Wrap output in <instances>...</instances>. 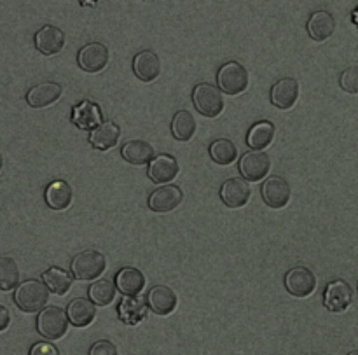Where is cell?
Wrapping results in <instances>:
<instances>
[{"mask_svg": "<svg viewBox=\"0 0 358 355\" xmlns=\"http://www.w3.org/2000/svg\"><path fill=\"white\" fill-rule=\"evenodd\" d=\"M236 146L227 139L213 140L212 146H210V158H212V161H215L217 165L229 167V165H233L234 161H236Z\"/></svg>", "mask_w": 358, "mask_h": 355, "instance_id": "obj_29", "label": "cell"}, {"mask_svg": "<svg viewBox=\"0 0 358 355\" xmlns=\"http://www.w3.org/2000/svg\"><path fill=\"white\" fill-rule=\"evenodd\" d=\"M285 287L292 296L308 298L317 289V277L310 268L296 266L285 275Z\"/></svg>", "mask_w": 358, "mask_h": 355, "instance_id": "obj_8", "label": "cell"}, {"mask_svg": "<svg viewBox=\"0 0 358 355\" xmlns=\"http://www.w3.org/2000/svg\"><path fill=\"white\" fill-rule=\"evenodd\" d=\"M348 355H358V350H355V352H352V354H348Z\"/></svg>", "mask_w": 358, "mask_h": 355, "instance_id": "obj_39", "label": "cell"}, {"mask_svg": "<svg viewBox=\"0 0 358 355\" xmlns=\"http://www.w3.org/2000/svg\"><path fill=\"white\" fill-rule=\"evenodd\" d=\"M35 48L45 56L58 55L59 51L65 46V34L59 30L58 27H52V25H45L41 30L35 34Z\"/></svg>", "mask_w": 358, "mask_h": 355, "instance_id": "obj_14", "label": "cell"}, {"mask_svg": "<svg viewBox=\"0 0 358 355\" xmlns=\"http://www.w3.org/2000/svg\"><path fill=\"white\" fill-rule=\"evenodd\" d=\"M192 102H194V107L198 109L199 114L206 116V118H217L224 111L222 91L212 84H198L192 91Z\"/></svg>", "mask_w": 358, "mask_h": 355, "instance_id": "obj_3", "label": "cell"}, {"mask_svg": "<svg viewBox=\"0 0 358 355\" xmlns=\"http://www.w3.org/2000/svg\"><path fill=\"white\" fill-rule=\"evenodd\" d=\"M90 355H119V354L114 343L107 342V340H101V342H96L93 347H91Z\"/></svg>", "mask_w": 358, "mask_h": 355, "instance_id": "obj_34", "label": "cell"}, {"mask_svg": "<svg viewBox=\"0 0 358 355\" xmlns=\"http://www.w3.org/2000/svg\"><path fill=\"white\" fill-rule=\"evenodd\" d=\"M133 72L143 83H152V81H156L161 74L159 56L154 51H150V49L140 51L133 58Z\"/></svg>", "mask_w": 358, "mask_h": 355, "instance_id": "obj_15", "label": "cell"}, {"mask_svg": "<svg viewBox=\"0 0 358 355\" xmlns=\"http://www.w3.org/2000/svg\"><path fill=\"white\" fill-rule=\"evenodd\" d=\"M119 137H121V128L115 123L108 121L91 132L90 144L98 151H108L117 146Z\"/></svg>", "mask_w": 358, "mask_h": 355, "instance_id": "obj_23", "label": "cell"}, {"mask_svg": "<svg viewBox=\"0 0 358 355\" xmlns=\"http://www.w3.org/2000/svg\"><path fill=\"white\" fill-rule=\"evenodd\" d=\"M115 293H117V287H115V282L112 280H96L93 286L90 287V298L94 305L98 307H107L114 301Z\"/></svg>", "mask_w": 358, "mask_h": 355, "instance_id": "obj_31", "label": "cell"}, {"mask_svg": "<svg viewBox=\"0 0 358 355\" xmlns=\"http://www.w3.org/2000/svg\"><path fill=\"white\" fill-rule=\"evenodd\" d=\"M217 83L222 93L241 95L248 88V72L241 63L229 62L220 67L217 74Z\"/></svg>", "mask_w": 358, "mask_h": 355, "instance_id": "obj_5", "label": "cell"}, {"mask_svg": "<svg viewBox=\"0 0 358 355\" xmlns=\"http://www.w3.org/2000/svg\"><path fill=\"white\" fill-rule=\"evenodd\" d=\"M66 315H69L70 324L76 328H86L96 317V305L84 298H77L66 308Z\"/></svg>", "mask_w": 358, "mask_h": 355, "instance_id": "obj_21", "label": "cell"}, {"mask_svg": "<svg viewBox=\"0 0 358 355\" xmlns=\"http://www.w3.org/2000/svg\"><path fill=\"white\" fill-rule=\"evenodd\" d=\"M72 123L79 130H96L103 125V114L93 102H80L72 111Z\"/></svg>", "mask_w": 358, "mask_h": 355, "instance_id": "obj_16", "label": "cell"}, {"mask_svg": "<svg viewBox=\"0 0 358 355\" xmlns=\"http://www.w3.org/2000/svg\"><path fill=\"white\" fill-rule=\"evenodd\" d=\"M62 97V86L58 83H42L27 93V104L34 109H44L52 105Z\"/></svg>", "mask_w": 358, "mask_h": 355, "instance_id": "obj_20", "label": "cell"}, {"mask_svg": "<svg viewBox=\"0 0 358 355\" xmlns=\"http://www.w3.org/2000/svg\"><path fill=\"white\" fill-rule=\"evenodd\" d=\"M178 163L173 156L170 154H161V156L154 158L149 163V170H147V175H149L150 181L154 184H166V182H171L177 179L178 175Z\"/></svg>", "mask_w": 358, "mask_h": 355, "instance_id": "obj_12", "label": "cell"}, {"mask_svg": "<svg viewBox=\"0 0 358 355\" xmlns=\"http://www.w3.org/2000/svg\"><path fill=\"white\" fill-rule=\"evenodd\" d=\"M275 139V125L271 121H259L250 128L247 144L252 151H264Z\"/></svg>", "mask_w": 358, "mask_h": 355, "instance_id": "obj_27", "label": "cell"}, {"mask_svg": "<svg viewBox=\"0 0 358 355\" xmlns=\"http://www.w3.org/2000/svg\"><path fill=\"white\" fill-rule=\"evenodd\" d=\"M250 186L245 179H227L220 188V198L229 209H241L250 202Z\"/></svg>", "mask_w": 358, "mask_h": 355, "instance_id": "obj_10", "label": "cell"}, {"mask_svg": "<svg viewBox=\"0 0 358 355\" xmlns=\"http://www.w3.org/2000/svg\"><path fill=\"white\" fill-rule=\"evenodd\" d=\"M28 355H59V350L56 349L52 343L38 342V343H35L34 347H31L30 354H28Z\"/></svg>", "mask_w": 358, "mask_h": 355, "instance_id": "obj_35", "label": "cell"}, {"mask_svg": "<svg viewBox=\"0 0 358 355\" xmlns=\"http://www.w3.org/2000/svg\"><path fill=\"white\" fill-rule=\"evenodd\" d=\"M271 160L264 151H250L240 160V172L245 181L259 182L269 174Z\"/></svg>", "mask_w": 358, "mask_h": 355, "instance_id": "obj_9", "label": "cell"}, {"mask_svg": "<svg viewBox=\"0 0 358 355\" xmlns=\"http://www.w3.org/2000/svg\"><path fill=\"white\" fill-rule=\"evenodd\" d=\"M145 286V277L136 268H122L115 275V287L122 296H136Z\"/></svg>", "mask_w": 358, "mask_h": 355, "instance_id": "obj_22", "label": "cell"}, {"mask_svg": "<svg viewBox=\"0 0 358 355\" xmlns=\"http://www.w3.org/2000/svg\"><path fill=\"white\" fill-rule=\"evenodd\" d=\"M107 268V263H105L103 254L96 251H84L80 254H77L72 259V275L77 280H94L98 277H101V273Z\"/></svg>", "mask_w": 358, "mask_h": 355, "instance_id": "obj_4", "label": "cell"}, {"mask_svg": "<svg viewBox=\"0 0 358 355\" xmlns=\"http://www.w3.org/2000/svg\"><path fill=\"white\" fill-rule=\"evenodd\" d=\"M297 98H299V84L292 77H285V79H280L278 83L273 86L271 90V102L275 107L283 109H292L296 105Z\"/></svg>", "mask_w": 358, "mask_h": 355, "instance_id": "obj_17", "label": "cell"}, {"mask_svg": "<svg viewBox=\"0 0 358 355\" xmlns=\"http://www.w3.org/2000/svg\"><path fill=\"white\" fill-rule=\"evenodd\" d=\"M10 324V315H9V310H7L3 305H0V333L6 331L7 328H9Z\"/></svg>", "mask_w": 358, "mask_h": 355, "instance_id": "obj_36", "label": "cell"}, {"mask_svg": "<svg viewBox=\"0 0 358 355\" xmlns=\"http://www.w3.org/2000/svg\"><path fill=\"white\" fill-rule=\"evenodd\" d=\"M69 315L58 307H48L38 314L37 331L45 340H59L69 331Z\"/></svg>", "mask_w": 358, "mask_h": 355, "instance_id": "obj_2", "label": "cell"}, {"mask_svg": "<svg viewBox=\"0 0 358 355\" xmlns=\"http://www.w3.org/2000/svg\"><path fill=\"white\" fill-rule=\"evenodd\" d=\"M261 193L264 203L271 207V209H283V207L289 205L290 198H292V189H290L289 181L278 177V175L266 179L261 188Z\"/></svg>", "mask_w": 358, "mask_h": 355, "instance_id": "obj_6", "label": "cell"}, {"mask_svg": "<svg viewBox=\"0 0 358 355\" xmlns=\"http://www.w3.org/2000/svg\"><path fill=\"white\" fill-rule=\"evenodd\" d=\"M0 170H2V156H0Z\"/></svg>", "mask_w": 358, "mask_h": 355, "instance_id": "obj_38", "label": "cell"}, {"mask_svg": "<svg viewBox=\"0 0 358 355\" xmlns=\"http://www.w3.org/2000/svg\"><path fill=\"white\" fill-rule=\"evenodd\" d=\"M171 133L180 142H187L196 133V119L189 111H178L171 121Z\"/></svg>", "mask_w": 358, "mask_h": 355, "instance_id": "obj_28", "label": "cell"}, {"mask_svg": "<svg viewBox=\"0 0 358 355\" xmlns=\"http://www.w3.org/2000/svg\"><path fill=\"white\" fill-rule=\"evenodd\" d=\"M73 193L66 182L55 181L45 188V203L52 210H65L72 203Z\"/></svg>", "mask_w": 358, "mask_h": 355, "instance_id": "obj_25", "label": "cell"}, {"mask_svg": "<svg viewBox=\"0 0 358 355\" xmlns=\"http://www.w3.org/2000/svg\"><path fill=\"white\" fill-rule=\"evenodd\" d=\"M308 35H310L313 41L324 42L327 39L332 37L336 30V20L329 11H317L310 16L308 20Z\"/></svg>", "mask_w": 358, "mask_h": 355, "instance_id": "obj_19", "label": "cell"}, {"mask_svg": "<svg viewBox=\"0 0 358 355\" xmlns=\"http://www.w3.org/2000/svg\"><path fill=\"white\" fill-rule=\"evenodd\" d=\"M147 305L157 315H170L177 308V294L166 286H154L147 294Z\"/></svg>", "mask_w": 358, "mask_h": 355, "instance_id": "obj_18", "label": "cell"}, {"mask_svg": "<svg viewBox=\"0 0 358 355\" xmlns=\"http://www.w3.org/2000/svg\"><path fill=\"white\" fill-rule=\"evenodd\" d=\"M20 282V270L14 259L0 258V291H13Z\"/></svg>", "mask_w": 358, "mask_h": 355, "instance_id": "obj_32", "label": "cell"}, {"mask_svg": "<svg viewBox=\"0 0 358 355\" xmlns=\"http://www.w3.org/2000/svg\"><path fill=\"white\" fill-rule=\"evenodd\" d=\"M49 293L44 282L38 280H27V282L20 284L14 291V303L17 305L21 312L27 314H35V312H42L48 305Z\"/></svg>", "mask_w": 358, "mask_h": 355, "instance_id": "obj_1", "label": "cell"}, {"mask_svg": "<svg viewBox=\"0 0 358 355\" xmlns=\"http://www.w3.org/2000/svg\"><path fill=\"white\" fill-rule=\"evenodd\" d=\"M121 154L124 161H128L129 165L140 167V165H147L152 161L154 147L149 142H145V140H129V142L122 146Z\"/></svg>", "mask_w": 358, "mask_h": 355, "instance_id": "obj_24", "label": "cell"}, {"mask_svg": "<svg viewBox=\"0 0 358 355\" xmlns=\"http://www.w3.org/2000/svg\"><path fill=\"white\" fill-rule=\"evenodd\" d=\"M182 198H184V195H182L180 188H177V186H164V188L152 191V195L149 196V209L159 214L171 212V210H175L180 205Z\"/></svg>", "mask_w": 358, "mask_h": 355, "instance_id": "obj_13", "label": "cell"}, {"mask_svg": "<svg viewBox=\"0 0 358 355\" xmlns=\"http://www.w3.org/2000/svg\"><path fill=\"white\" fill-rule=\"evenodd\" d=\"M343 90L350 95H358V67H350L341 74L339 79Z\"/></svg>", "mask_w": 358, "mask_h": 355, "instance_id": "obj_33", "label": "cell"}, {"mask_svg": "<svg viewBox=\"0 0 358 355\" xmlns=\"http://www.w3.org/2000/svg\"><path fill=\"white\" fill-rule=\"evenodd\" d=\"M98 0H79V4H83V6H94Z\"/></svg>", "mask_w": 358, "mask_h": 355, "instance_id": "obj_37", "label": "cell"}, {"mask_svg": "<svg viewBox=\"0 0 358 355\" xmlns=\"http://www.w3.org/2000/svg\"><path fill=\"white\" fill-rule=\"evenodd\" d=\"M42 282L48 286V289L51 293L58 294V296H65L69 293L70 286H72V279L66 272H63L62 268H49L48 272H44L42 275Z\"/></svg>", "mask_w": 358, "mask_h": 355, "instance_id": "obj_30", "label": "cell"}, {"mask_svg": "<svg viewBox=\"0 0 358 355\" xmlns=\"http://www.w3.org/2000/svg\"><path fill=\"white\" fill-rule=\"evenodd\" d=\"M108 58H110V53H108L107 46L101 42H90L77 55L79 67L84 72L90 74L101 72L108 65Z\"/></svg>", "mask_w": 358, "mask_h": 355, "instance_id": "obj_7", "label": "cell"}, {"mask_svg": "<svg viewBox=\"0 0 358 355\" xmlns=\"http://www.w3.org/2000/svg\"><path fill=\"white\" fill-rule=\"evenodd\" d=\"M147 305L142 300L133 296L122 298L119 303V319L128 326H136L145 319Z\"/></svg>", "mask_w": 358, "mask_h": 355, "instance_id": "obj_26", "label": "cell"}, {"mask_svg": "<svg viewBox=\"0 0 358 355\" xmlns=\"http://www.w3.org/2000/svg\"><path fill=\"white\" fill-rule=\"evenodd\" d=\"M352 287L345 282V280H334L327 286L324 296V305L329 312H334V314H343V312L348 310V307L352 305Z\"/></svg>", "mask_w": 358, "mask_h": 355, "instance_id": "obj_11", "label": "cell"}]
</instances>
